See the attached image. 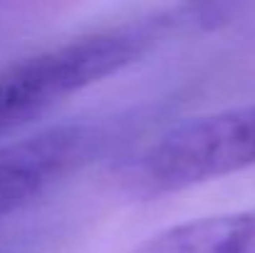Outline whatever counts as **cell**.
Returning <instances> with one entry per match:
<instances>
[{
  "label": "cell",
  "instance_id": "cell-1",
  "mask_svg": "<svg viewBox=\"0 0 255 253\" xmlns=\"http://www.w3.org/2000/svg\"><path fill=\"white\" fill-rule=\"evenodd\" d=\"M183 20L178 15H156L146 22L89 32L0 67V137L122 72Z\"/></svg>",
  "mask_w": 255,
  "mask_h": 253
},
{
  "label": "cell",
  "instance_id": "cell-2",
  "mask_svg": "<svg viewBox=\"0 0 255 253\" xmlns=\"http://www.w3.org/2000/svg\"><path fill=\"white\" fill-rule=\"evenodd\" d=\"M255 167V104L196 117L161 134L122 169L131 194L161 196Z\"/></svg>",
  "mask_w": 255,
  "mask_h": 253
},
{
  "label": "cell",
  "instance_id": "cell-3",
  "mask_svg": "<svg viewBox=\"0 0 255 253\" xmlns=\"http://www.w3.org/2000/svg\"><path fill=\"white\" fill-rule=\"evenodd\" d=\"M107 142L102 127L60 124L0 144V216L25 206Z\"/></svg>",
  "mask_w": 255,
  "mask_h": 253
},
{
  "label": "cell",
  "instance_id": "cell-4",
  "mask_svg": "<svg viewBox=\"0 0 255 253\" xmlns=\"http://www.w3.org/2000/svg\"><path fill=\"white\" fill-rule=\"evenodd\" d=\"M136 253H255V209L171 226Z\"/></svg>",
  "mask_w": 255,
  "mask_h": 253
}]
</instances>
